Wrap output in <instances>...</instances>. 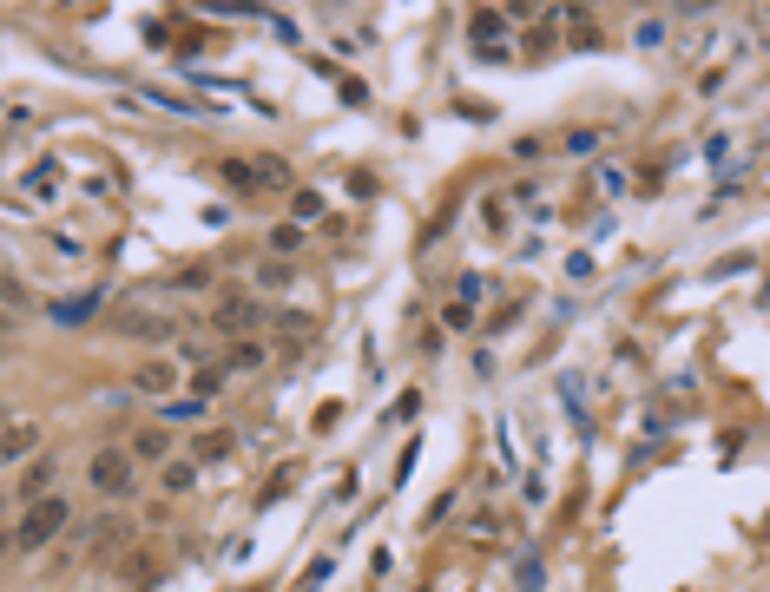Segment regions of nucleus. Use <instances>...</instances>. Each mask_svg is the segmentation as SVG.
I'll return each instance as SVG.
<instances>
[{
    "label": "nucleus",
    "instance_id": "nucleus-11",
    "mask_svg": "<svg viewBox=\"0 0 770 592\" xmlns=\"http://www.w3.org/2000/svg\"><path fill=\"white\" fill-rule=\"evenodd\" d=\"M264 362H270V349L257 343V336H237V343L224 349V362H218V369H224V375H257Z\"/></svg>",
    "mask_w": 770,
    "mask_h": 592
},
{
    "label": "nucleus",
    "instance_id": "nucleus-18",
    "mask_svg": "<svg viewBox=\"0 0 770 592\" xmlns=\"http://www.w3.org/2000/svg\"><path fill=\"white\" fill-rule=\"evenodd\" d=\"M237 448V435H224V428H211L205 441H198V454H191V461H198V468H205V461H224V454Z\"/></svg>",
    "mask_w": 770,
    "mask_h": 592
},
{
    "label": "nucleus",
    "instance_id": "nucleus-32",
    "mask_svg": "<svg viewBox=\"0 0 770 592\" xmlns=\"http://www.w3.org/2000/svg\"><path fill=\"white\" fill-rule=\"evenodd\" d=\"M481 224H488L494 237H507V211H501V198H488V204H481Z\"/></svg>",
    "mask_w": 770,
    "mask_h": 592
},
{
    "label": "nucleus",
    "instance_id": "nucleus-36",
    "mask_svg": "<svg viewBox=\"0 0 770 592\" xmlns=\"http://www.w3.org/2000/svg\"><path fill=\"white\" fill-rule=\"evenodd\" d=\"M757 540H770V514H764V520H757Z\"/></svg>",
    "mask_w": 770,
    "mask_h": 592
},
{
    "label": "nucleus",
    "instance_id": "nucleus-34",
    "mask_svg": "<svg viewBox=\"0 0 770 592\" xmlns=\"http://www.w3.org/2000/svg\"><path fill=\"white\" fill-rule=\"evenodd\" d=\"M343 106H369V86H362V79H343Z\"/></svg>",
    "mask_w": 770,
    "mask_h": 592
},
{
    "label": "nucleus",
    "instance_id": "nucleus-12",
    "mask_svg": "<svg viewBox=\"0 0 770 592\" xmlns=\"http://www.w3.org/2000/svg\"><path fill=\"white\" fill-rule=\"evenodd\" d=\"M560 27H566V47H573V53H599V20L586 14V7H566Z\"/></svg>",
    "mask_w": 770,
    "mask_h": 592
},
{
    "label": "nucleus",
    "instance_id": "nucleus-3",
    "mask_svg": "<svg viewBox=\"0 0 770 592\" xmlns=\"http://www.w3.org/2000/svg\"><path fill=\"white\" fill-rule=\"evenodd\" d=\"M507 33H514V27H507V14H494V7H474V14H468L474 60H507V53H514V47H507Z\"/></svg>",
    "mask_w": 770,
    "mask_h": 592
},
{
    "label": "nucleus",
    "instance_id": "nucleus-23",
    "mask_svg": "<svg viewBox=\"0 0 770 592\" xmlns=\"http://www.w3.org/2000/svg\"><path fill=\"white\" fill-rule=\"evenodd\" d=\"M330 573H336V560H330V553H323V560H310V573L297 579V592H323V579H330Z\"/></svg>",
    "mask_w": 770,
    "mask_h": 592
},
{
    "label": "nucleus",
    "instance_id": "nucleus-27",
    "mask_svg": "<svg viewBox=\"0 0 770 592\" xmlns=\"http://www.w3.org/2000/svg\"><path fill=\"white\" fill-rule=\"evenodd\" d=\"M336 421H343V402H323V408H316V415H310V428H316V435H330Z\"/></svg>",
    "mask_w": 770,
    "mask_h": 592
},
{
    "label": "nucleus",
    "instance_id": "nucleus-30",
    "mask_svg": "<svg viewBox=\"0 0 770 592\" xmlns=\"http://www.w3.org/2000/svg\"><path fill=\"white\" fill-rule=\"evenodd\" d=\"M566 152H573V158H586V152H593V145H599V132H586V125H580V132H566Z\"/></svg>",
    "mask_w": 770,
    "mask_h": 592
},
{
    "label": "nucleus",
    "instance_id": "nucleus-2",
    "mask_svg": "<svg viewBox=\"0 0 770 592\" xmlns=\"http://www.w3.org/2000/svg\"><path fill=\"white\" fill-rule=\"evenodd\" d=\"M132 468H139V461H132L126 448H99L93 461H86V481H93L99 500H119V494H132Z\"/></svg>",
    "mask_w": 770,
    "mask_h": 592
},
{
    "label": "nucleus",
    "instance_id": "nucleus-9",
    "mask_svg": "<svg viewBox=\"0 0 770 592\" xmlns=\"http://www.w3.org/2000/svg\"><path fill=\"white\" fill-rule=\"evenodd\" d=\"M53 474H60V461H53V454H33L27 468H20V507L47 500V494H53Z\"/></svg>",
    "mask_w": 770,
    "mask_h": 592
},
{
    "label": "nucleus",
    "instance_id": "nucleus-4",
    "mask_svg": "<svg viewBox=\"0 0 770 592\" xmlns=\"http://www.w3.org/2000/svg\"><path fill=\"white\" fill-rule=\"evenodd\" d=\"M257 316H264L257 296H224L218 310H211V329H218L224 343H237V336H251V329H257Z\"/></svg>",
    "mask_w": 770,
    "mask_h": 592
},
{
    "label": "nucleus",
    "instance_id": "nucleus-21",
    "mask_svg": "<svg viewBox=\"0 0 770 592\" xmlns=\"http://www.w3.org/2000/svg\"><path fill=\"white\" fill-rule=\"evenodd\" d=\"M33 303V290L20 277H0V316H14V310H27Z\"/></svg>",
    "mask_w": 770,
    "mask_h": 592
},
{
    "label": "nucleus",
    "instance_id": "nucleus-29",
    "mask_svg": "<svg viewBox=\"0 0 770 592\" xmlns=\"http://www.w3.org/2000/svg\"><path fill=\"white\" fill-rule=\"evenodd\" d=\"M290 481H297V474H290V468H283V474H270V481H264V494H257V507H270V500H277V494H290Z\"/></svg>",
    "mask_w": 770,
    "mask_h": 592
},
{
    "label": "nucleus",
    "instance_id": "nucleus-8",
    "mask_svg": "<svg viewBox=\"0 0 770 592\" xmlns=\"http://www.w3.org/2000/svg\"><path fill=\"white\" fill-rule=\"evenodd\" d=\"M99 303H106V290H79V296H60V303H47V316L60 329H79V323H93Z\"/></svg>",
    "mask_w": 770,
    "mask_h": 592
},
{
    "label": "nucleus",
    "instance_id": "nucleus-25",
    "mask_svg": "<svg viewBox=\"0 0 770 592\" xmlns=\"http://www.w3.org/2000/svg\"><path fill=\"white\" fill-rule=\"evenodd\" d=\"M218 389H224V369H198V375H191V395H198V402H211Z\"/></svg>",
    "mask_w": 770,
    "mask_h": 592
},
{
    "label": "nucleus",
    "instance_id": "nucleus-19",
    "mask_svg": "<svg viewBox=\"0 0 770 592\" xmlns=\"http://www.w3.org/2000/svg\"><path fill=\"white\" fill-rule=\"evenodd\" d=\"M665 33H672V20H639V27H632V47L652 53V47H665Z\"/></svg>",
    "mask_w": 770,
    "mask_h": 592
},
{
    "label": "nucleus",
    "instance_id": "nucleus-26",
    "mask_svg": "<svg viewBox=\"0 0 770 592\" xmlns=\"http://www.w3.org/2000/svg\"><path fill=\"white\" fill-rule=\"evenodd\" d=\"M441 329H474V303H448V310H441Z\"/></svg>",
    "mask_w": 770,
    "mask_h": 592
},
{
    "label": "nucleus",
    "instance_id": "nucleus-28",
    "mask_svg": "<svg viewBox=\"0 0 770 592\" xmlns=\"http://www.w3.org/2000/svg\"><path fill=\"white\" fill-rule=\"evenodd\" d=\"M415 415H422V389H402L395 395V421H415Z\"/></svg>",
    "mask_w": 770,
    "mask_h": 592
},
{
    "label": "nucleus",
    "instance_id": "nucleus-1",
    "mask_svg": "<svg viewBox=\"0 0 770 592\" xmlns=\"http://www.w3.org/2000/svg\"><path fill=\"white\" fill-rule=\"evenodd\" d=\"M66 520H73V507H66L60 494L33 500V507H20V527H14V546L20 553H40V546H53L66 533Z\"/></svg>",
    "mask_w": 770,
    "mask_h": 592
},
{
    "label": "nucleus",
    "instance_id": "nucleus-6",
    "mask_svg": "<svg viewBox=\"0 0 770 592\" xmlns=\"http://www.w3.org/2000/svg\"><path fill=\"white\" fill-rule=\"evenodd\" d=\"M126 389L145 395V402H172V389H178V362H139Z\"/></svg>",
    "mask_w": 770,
    "mask_h": 592
},
{
    "label": "nucleus",
    "instance_id": "nucleus-14",
    "mask_svg": "<svg viewBox=\"0 0 770 592\" xmlns=\"http://www.w3.org/2000/svg\"><path fill=\"white\" fill-rule=\"evenodd\" d=\"M126 454L132 461H172V435H165V428H139V435L126 441Z\"/></svg>",
    "mask_w": 770,
    "mask_h": 592
},
{
    "label": "nucleus",
    "instance_id": "nucleus-7",
    "mask_svg": "<svg viewBox=\"0 0 770 592\" xmlns=\"http://www.w3.org/2000/svg\"><path fill=\"white\" fill-rule=\"evenodd\" d=\"M119 336H132V343H172L178 323L158 310H119Z\"/></svg>",
    "mask_w": 770,
    "mask_h": 592
},
{
    "label": "nucleus",
    "instance_id": "nucleus-20",
    "mask_svg": "<svg viewBox=\"0 0 770 592\" xmlns=\"http://www.w3.org/2000/svg\"><path fill=\"white\" fill-rule=\"evenodd\" d=\"M224 185L257 191V185H264V172H257V165H244V158H224Z\"/></svg>",
    "mask_w": 770,
    "mask_h": 592
},
{
    "label": "nucleus",
    "instance_id": "nucleus-17",
    "mask_svg": "<svg viewBox=\"0 0 770 592\" xmlns=\"http://www.w3.org/2000/svg\"><path fill=\"white\" fill-rule=\"evenodd\" d=\"M198 487V461H165V494H191Z\"/></svg>",
    "mask_w": 770,
    "mask_h": 592
},
{
    "label": "nucleus",
    "instance_id": "nucleus-31",
    "mask_svg": "<svg viewBox=\"0 0 770 592\" xmlns=\"http://www.w3.org/2000/svg\"><path fill=\"white\" fill-rule=\"evenodd\" d=\"M303 244V224H277V231H270V250H297Z\"/></svg>",
    "mask_w": 770,
    "mask_h": 592
},
{
    "label": "nucleus",
    "instance_id": "nucleus-24",
    "mask_svg": "<svg viewBox=\"0 0 770 592\" xmlns=\"http://www.w3.org/2000/svg\"><path fill=\"white\" fill-rule=\"evenodd\" d=\"M626 165H599V191H606V198H626Z\"/></svg>",
    "mask_w": 770,
    "mask_h": 592
},
{
    "label": "nucleus",
    "instance_id": "nucleus-33",
    "mask_svg": "<svg viewBox=\"0 0 770 592\" xmlns=\"http://www.w3.org/2000/svg\"><path fill=\"white\" fill-rule=\"evenodd\" d=\"M566 277L586 283V277H593V257H586V250H573V257H566Z\"/></svg>",
    "mask_w": 770,
    "mask_h": 592
},
{
    "label": "nucleus",
    "instance_id": "nucleus-35",
    "mask_svg": "<svg viewBox=\"0 0 770 592\" xmlns=\"http://www.w3.org/2000/svg\"><path fill=\"white\" fill-rule=\"evenodd\" d=\"M724 152H731V132H718V139L705 145V165H724Z\"/></svg>",
    "mask_w": 770,
    "mask_h": 592
},
{
    "label": "nucleus",
    "instance_id": "nucleus-5",
    "mask_svg": "<svg viewBox=\"0 0 770 592\" xmlns=\"http://www.w3.org/2000/svg\"><path fill=\"white\" fill-rule=\"evenodd\" d=\"M60 158H40V165H33V172H20V185H14V211H40V204H47L53 198V191H60Z\"/></svg>",
    "mask_w": 770,
    "mask_h": 592
},
{
    "label": "nucleus",
    "instance_id": "nucleus-13",
    "mask_svg": "<svg viewBox=\"0 0 770 592\" xmlns=\"http://www.w3.org/2000/svg\"><path fill=\"white\" fill-rule=\"evenodd\" d=\"M152 415H158V428H191V421H205V402H198V395H172V402H158Z\"/></svg>",
    "mask_w": 770,
    "mask_h": 592
},
{
    "label": "nucleus",
    "instance_id": "nucleus-10",
    "mask_svg": "<svg viewBox=\"0 0 770 592\" xmlns=\"http://www.w3.org/2000/svg\"><path fill=\"white\" fill-rule=\"evenodd\" d=\"M33 454H40V421L0 428V468H7V461H33Z\"/></svg>",
    "mask_w": 770,
    "mask_h": 592
},
{
    "label": "nucleus",
    "instance_id": "nucleus-22",
    "mask_svg": "<svg viewBox=\"0 0 770 592\" xmlns=\"http://www.w3.org/2000/svg\"><path fill=\"white\" fill-rule=\"evenodd\" d=\"M172 290H178V296H191V290H211V270H205V264H185V270H172Z\"/></svg>",
    "mask_w": 770,
    "mask_h": 592
},
{
    "label": "nucleus",
    "instance_id": "nucleus-16",
    "mask_svg": "<svg viewBox=\"0 0 770 592\" xmlns=\"http://www.w3.org/2000/svg\"><path fill=\"white\" fill-rule=\"evenodd\" d=\"M323 211H330V204H323V191H310V185H303L297 198H290V218H297V224H316Z\"/></svg>",
    "mask_w": 770,
    "mask_h": 592
},
{
    "label": "nucleus",
    "instance_id": "nucleus-37",
    "mask_svg": "<svg viewBox=\"0 0 770 592\" xmlns=\"http://www.w3.org/2000/svg\"><path fill=\"white\" fill-rule=\"evenodd\" d=\"M0 336H7V316H0Z\"/></svg>",
    "mask_w": 770,
    "mask_h": 592
},
{
    "label": "nucleus",
    "instance_id": "nucleus-15",
    "mask_svg": "<svg viewBox=\"0 0 770 592\" xmlns=\"http://www.w3.org/2000/svg\"><path fill=\"white\" fill-rule=\"evenodd\" d=\"M560 402H566V415L586 428V375H580V369H566V375H560Z\"/></svg>",
    "mask_w": 770,
    "mask_h": 592
}]
</instances>
